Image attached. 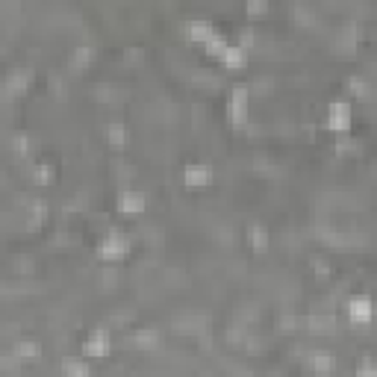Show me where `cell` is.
Here are the masks:
<instances>
[{
  "mask_svg": "<svg viewBox=\"0 0 377 377\" xmlns=\"http://www.w3.org/2000/svg\"><path fill=\"white\" fill-rule=\"evenodd\" d=\"M124 251H127V242L118 239V236H109V239L103 242V248H100V253H103L106 259H115V256H121Z\"/></svg>",
  "mask_w": 377,
  "mask_h": 377,
  "instance_id": "6da1fadb",
  "label": "cell"
},
{
  "mask_svg": "<svg viewBox=\"0 0 377 377\" xmlns=\"http://www.w3.org/2000/svg\"><path fill=\"white\" fill-rule=\"evenodd\" d=\"M121 206H124V212H130V215H136V212H142L145 200H142V194H133V191H127L124 197H121Z\"/></svg>",
  "mask_w": 377,
  "mask_h": 377,
  "instance_id": "7a4b0ae2",
  "label": "cell"
},
{
  "mask_svg": "<svg viewBox=\"0 0 377 377\" xmlns=\"http://www.w3.org/2000/svg\"><path fill=\"white\" fill-rule=\"evenodd\" d=\"M348 106L345 103H336V106H333V121H330V127H336V130H345L348 127Z\"/></svg>",
  "mask_w": 377,
  "mask_h": 377,
  "instance_id": "3957f363",
  "label": "cell"
},
{
  "mask_svg": "<svg viewBox=\"0 0 377 377\" xmlns=\"http://www.w3.org/2000/svg\"><path fill=\"white\" fill-rule=\"evenodd\" d=\"M351 315H354L357 321H369V315H372V310H369V301H357V304L351 307Z\"/></svg>",
  "mask_w": 377,
  "mask_h": 377,
  "instance_id": "277c9868",
  "label": "cell"
},
{
  "mask_svg": "<svg viewBox=\"0 0 377 377\" xmlns=\"http://www.w3.org/2000/svg\"><path fill=\"white\" fill-rule=\"evenodd\" d=\"M206 180H209V174H206V171H200V168L186 171V183H191V186H200V183H206Z\"/></svg>",
  "mask_w": 377,
  "mask_h": 377,
  "instance_id": "5b68a950",
  "label": "cell"
},
{
  "mask_svg": "<svg viewBox=\"0 0 377 377\" xmlns=\"http://www.w3.org/2000/svg\"><path fill=\"white\" fill-rule=\"evenodd\" d=\"M224 62L239 68V65H242V53H239V50H224Z\"/></svg>",
  "mask_w": 377,
  "mask_h": 377,
  "instance_id": "8992f818",
  "label": "cell"
},
{
  "mask_svg": "<svg viewBox=\"0 0 377 377\" xmlns=\"http://www.w3.org/2000/svg\"><path fill=\"white\" fill-rule=\"evenodd\" d=\"M191 35H194V38H212L215 32L209 30V27H203V24H197V27H191Z\"/></svg>",
  "mask_w": 377,
  "mask_h": 377,
  "instance_id": "52a82bcc",
  "label": "cell"
},
{
  "mask_svg": "<svg viewBox=\"0 0 377 377\" xmlns=\"http://www.w3.org/2000/svg\"><path fill=\"white\" fill-rule=\"evenodd\" d=\"M109 139H112L115 145H121V139H124V130H121V127H109Z\"/></svg>",
  "mask_w": 377,
  "mask_h": 377,
  "instance_id": "ba28073f",
  "label": "cell"
},
{
  "mask_svg": "<svg viewBox=\"0 0 377 377\" xmlns=\"http://www.w3.org/2000/svg\"><path fill=\"white\" fill-rule=\"evenodd\" d=\"M262 9H265V0H251V3H248V12H251V15L262 12Z\"/></svg>",
  "mask_w": 377,
  "mask_h": 377,
  "instance_id": "9c48e42d",
  "label": "cell"
}]
</instances>
